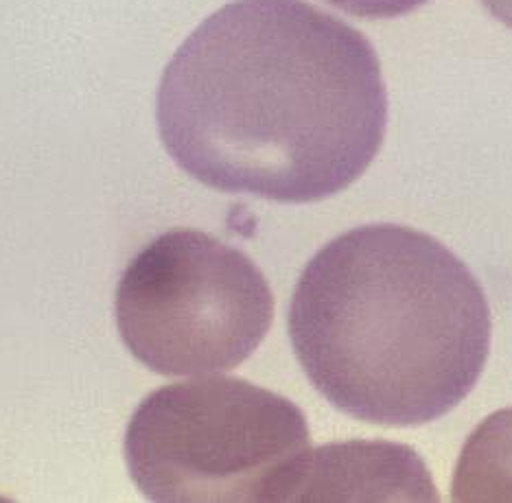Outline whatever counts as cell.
Here are the masks:
<instances>
[{
  "instance_id": "1",
  "label": "cell",
  "mask_w": 512,
  "mask_h": 503,
  "mask_svg": "<svg viewBox=\"0 0 512 503\" xmlns=\"http://www.w3.org/2000/svg\"><path fill=\"white\" fill-rule=\"evenodd\" d=\"M162 145L221 193L311 204L379 154L388 95L355 27L305 0H235L208 16L160 79Z\"/></svg>"
},
{
  "instance_id": "2",
  "label": "cell",
  "mask_w": 512,
  "mask_h": 503,
  "mask_svg": "<svg viewBox=\"0 0 512 503\" xmlns=\"http://www.w3.org/2000/svg\"><path fill=\"white\" fill-rule=\"evenodd\" d=\"M294 353L324 399L366 423L418 427L458 407L491 353V307L456 254L414 228L329 241L289 304Z\"/></svg>"
},
{
  "instance_id": "3",
  "label": "cell",
  "mask_w": 512,
  "mask_h": 503,
  "mask_svg": "<svg viewBox=\"0 0 512 503\" xmlns=\"http://www.w3.org/2000/svg\"><path fill=\"white\" fill-rule=\"evenodd\" d=\"M309 458L302 409L239 377L154 390L125 431L132 482L160 503H294Z\"/></svg>"
},
{
  "instance_id": "4",
  "label": "cell",
  "mask_w": 512,
  "mask_h": 503,
  "mask_svg": "<svg viewBox=\"0 0 512 503\" xmlns=\"http://www.w3.org/2000/svg\"><path fill=\"white\" fill-rule=\"evenodd\" d=\"M114 313L125 348L162 377L237 368L261 346L274 296L241 250L180 228L149 241L116 285Z\"/></svg>"
},
{
  "instance_id": "5",
  "label": "cell",
  "mask_w": 512,
  "mask_h": 503,
  "mask_svg": "<svg viewBox=\"0 0 512 503\" xmlns=\"http://www.w3.org/2000/svg\"><path fill=\"white\" fill-rule=\"evenodd\" d=\"M438 501L418 455L388 442H344L311 451L296 501Z\"/></svg>"
},
{
  "instance_id": "6",
  "label": "cell",
  "mask_w": 512,
  "mask_h": 503,
  "mask_svg": "<svg viewBox=\"0 0 512 503\" xmlns=\"http://www.w3.org/2000/svg\"><path fill=\"white\" fill-rule=\"evenodd\" d=\"M451 490L453 501H512V407L488 416L473 431Z\"/></svg>"
},
{
  "instance_id": "7",
  "label": "cell",
  "mask_w": 512,
  "mask_h": 503,
  "mask_svg": "<svg viewBox=\"0 0 512 503\" xmlns=\"http://www.w3.org/2000/svg\"><path fill=\"white\" fill-rule=\"evenodd\" d=\"M327 3L355 18L386 20L412 14L418 7H423L427 0H327Z\"/></svg>"
},
{
  "instance_id": "8",
  "label": "cell",
  "mask_w": 512,
  "mask_h": 503,
  "mask_svg": "<svg viewBox=\"0 0 512 503\" xmlns=\"http://www.w3.org/2000/svg\"><path fill=\"white\" fill-rule=\"evenodd\" d=\"M482 5L493 18L512 29V0H482Z\"/></svg>"
}]
</instances>
